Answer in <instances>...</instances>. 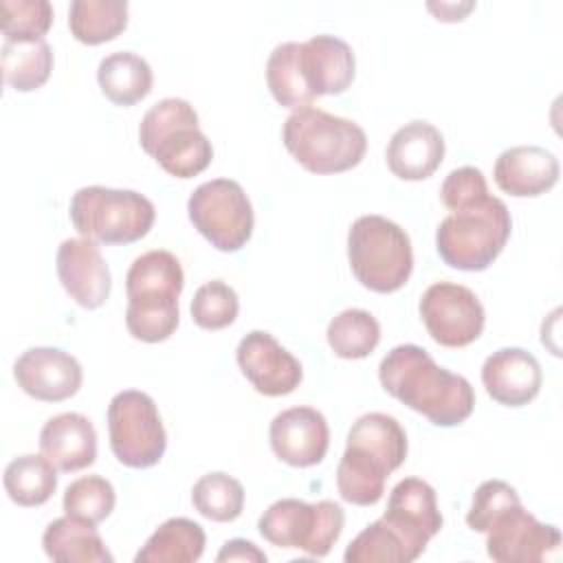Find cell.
I'll return each mask as SVG.
<instances>
[{
  "mask_svg": "<svg viewBox=\"0 0 563 563\" xmlns=\"http://www.w3.org/2000/svg\"><path fill=\"white\" fill-rule=\"evenodd\" d=\"M205 530L187 517L161 523L145 545L136 552V563H194L205 552Z\"/></svg>",
  "mask_w": 563,
  "mask_h": 563,
  "instance_id": "cell-26",
  "label": "cell"
},
{
  "mask_svg": "<svg viewBox=\"0 0 563 563\" xmlns=\"http://www.w3.org/2000/svg\"><path fill=\"white\" fill-rule=\"evenodd\" d=\"M18 387L42 402H59L75 396L84 372L75 356L57 347H29L13 365Z\"/></svg>",
  "mask_w": 563,
  "mask_h": 563,
  "instance_id": "cell-15",
  "label": "cell"
},
{
  "mask_svg": "<svg viewBox=\"0 0 563 563\" xmlns=\"http://www.w3.org/2000/svg\"><path fill=\"white\" fill-rule=\"evenodd\" d=\"M218 563L222 561H251V563H266V554L246 539H231L222 545V550L216 556Z\"/></svg>",
  "mask_w": 563,
  "mask_h": 563,
  "instance_id": "cell-38",
  "label": "cell"
},
{
  "mask_svg": "<svg viewBox=\"0 0 563 563\" xmlns=\"http://www.w3.org/2000/svg\"><path fill=\"white\" fill-rule=\"evenodd\" d=\"M42 548L51 561L57 563H112L114 556L108 552L101 534L92 523L75 517L53 519L44 534Z\"/></svg>",
  "mask_w": 563,
  "mask_h": 563,
  "instance_id": "cell-24",
  "label": "cell"
},
{
  "mask_svg": "<svg viewBox=\"0 0 563 563\" xmlns=\"http://www.w3.org/2000/svg\"><path fill=\"white\" fill-rule=\"evenodd\" d=\"M128 26L125 0H75L68 9V29L81 44L97 46L114 40Z\"/></svg>",
  "mask_w": 563,
  "mask_h": 563,
  "instance_id": "cell-28",
  "label": "cell"
},
{
  "mask_svg": "<svg viewBox=\"0 0 563 563\" xmlns=\"http://www.w3.org/2000/svg\"><path fill=\"white\" fill-rule=\"evenodd\" d=\"M97 81L101 92L114 106L128 108L150 95L154 75L150 64L141 55L130 51H117L99 62Z\"/></svg>",
  "mask_w": 563,
  "mask_h": 563,
  "instance_id": "cell-25",
  "label": "cell"
},
{
  "mask_svg": "<svg viewBox=\"0 0 563 563\" xmlns=\"http://www.w3.org/2000/svg\"><path fill=\"white\" fill-rule=\"evenodd\" d=\"M299 64L314 97L345 92L356 68L350 44L334 35H314L308 42H301Z\"/></svg>",
  "mask_w": 563,
  "mask_h": 563,
  "instance_id": "cell-22",
  "label": "cell"
},
{
  "mask_svg": "<svg viewBox=\"0 0 563 563\" xmlns=\"http://www.w3.org/2000/svg\"><path fill=\"white\" fill-rule=\"evenodd\" d=\"M486 552L499 563H537L556 554L561 532L552 523H541L517 497L501 504L482 526Z\"/></svg>",
  "mask_w": 563,
  "mask_h": 563,
  "instance_id": "cell-12",
  "label": "cell"
},
{
  "mask_svg": "<svg viewBox=\"0 0 563 563\" xmlns=\"http://www.w3.org/2000/svg\"><path fill=\"white\" fill-rule=\"evenodd\" d=\"M486 394L504 407H523L537 398L543 374L539 361L523 347H501L482 365Z\"/></svg>",
  "mask_w": 563,
  "mask_h": 563,
  "instance_id": "cell-18",
  "label": "cell"
},
{
  "mask_svg": "<svg viewBox=\"0 0 563 563\" xmlns=\"http://www.w3.org/2000/svg\"><path fill=\"white\" fill-rule=\"evenodd\" d=\"M0 64L7 86L20 92L37 90L46 84L53 70V48L46 40L37 42H4Z\"/></svg>",
  "mask_w": 563,
  "mask_h": 563,
  "instance_id": "cell-30",
  "label": "cell"
},
{
  "mask_svg": "<svg viewBox=\"0 0 563 563\" xmlns=\"http://www.w3.org/2000/svg\"><path fill=\"white\" fill-rule=\"evenodd\" d=\"M420 317L429 336L444 347H464L484 330V306L477 295L451 282L431 284L420 297Z\"/></svg>",
  "mask_w": 563,
  "mask_h": 563,
  "instance_id": "cell-13",
  "label": "cell"
},
{
  "mask_svg": "<svg viewBox=\"0 0 563 563\" xmlns=\"http://www.w3.org/2000/svg\"><path fill=\"white\" fill-rule=\"evenodd\" d=\"M512 220L504 200H484L449 213L435 231V249L444 264L457 271H486L504 251Z\"/></svg>",
  "mask_w": 563,
  "mask_h": 563,
  "instance_id": "cell-6",
  "label": "cell"
},
{
  "mask_svg": "<svg viewBox=\"0 0 563 563\" xmlns=\"http://www.w3.org/2000/svg\"><path fill=\"white\" fill-rule=\"evenodd\" d=\"M420 554V548L380 517L350 541L343 559L345 563H411Z\"/></svg>",
  "mask_w": 563,
  "mask_h": 563,
  "instance_id": "cell-27",
  "label": "cell"
},
{
  "mask_svg": "<svg viewBox=\"0 0 563 563\" xmlns=\"http://www.w3.org/2000/svg\"><path fill=\"white\" fill-rule=\"evenodd\" d=\"M292 158L312 174H341L356 167L367 150L363 128L321 108L295 110L282 130Z\"/></svg>",
  "mask_w": 563,
  "mask_h": 563,
  "instance_id": "cell-4",
  "label": "cell"
},
{
  "mask_svg": "<svg viewBox=\"0 0 563 563\" xmlns=\"http://www.w3.org/2000/svg\"><path fill=\"white\" fill-rule=\"evenodd\" d=\"M68 213L77 233L97 244H132L150 233L156 218L152 200L143 194L101 185L77 189Z\"/></svg>",
  "mask_w": 563,
  "mask_h": 563,
  "instance_id": "cell-8",
  "label": "cell"
},
{
  "mask_svg": "<svg viewBox=\"0 0 563 563\" xmlns=\"http://www.w3.org/2000/svg\"><path fill=\"white\" fill-rule=\"evenodd\" d=\"M299 42H284L273 48L266 62V84L273 99L284 108H306L312 103L314 95L310 92L301 64H299Z\"/></svg>",
  "mask_w": 563,
  "mask_h": 563,
  "instance_id": "cell-31",
  "label": "cell"
},
{
  "mask_svg": "<svg viewBox=\"0 0 563 563\" xmlns=\"http://www.w3.org/2000/svg\"><path fill=\"white\" fill-rule=\"evenodd\" d=\"M347 260L354 277L374 292L400 290L413 271L411 240L383 216H361L347 231Z\"/></svg>",
  "mask_w": 563,
  "mask_h": 563,
  "instance_id": "cell-7",
  "label": "cell"
},
{
  "mask_svg": "<svg viewBox=\"0 0 563 563\" xmlns=\"http://www.w3.org/2000/svg\"><path fill=\"white\" fill-rule=\"evenodd\" d=\"M559 161L541 145H515L504 150L493 167L497 187L515 198H534L559 180Z\"/></svg>",
  "mask_w": 563,
  "mask_h": 563,
  "instance_id": "cell-20",
  "label": "cell"
},
{
  "mask_svg": "<svg viewBox=\"0 0 563 563\" xmlns=\"http://www.w3.org/2000/svg\"><path fill=\"white\" fill-rule=\"evenodd\" d=\"M383 389L422 413L435 427L462 424L475 407V391L462 374L440 367L433 356L413 343L391 347L380 365Z\"/></svg>",
  "mask_w": 563,
  "mask_h": 563,
  "instance_id": "cell-1",
  "label": "cell"
},
{
  "mask_svg": "<svg viewBox=\"0 0 563 563\" xmlns=\"http://www.w3.org/2000/svg\"><path fill=\"white\" fill-rule=\"evenodd\" d=\"M187 213L196 231L218 251H240L253 233V207L242 185L216 178L198 185L187 200Z\"/></svg>",
  "mask_w": 563,
  "mask_h": 563,
  "instance_id": "cell-11",
  "label": "cell"
},
{
  "mask_svg": "<svg viewBox=\"0 0 563 563\" xmlns=\"http://www.w3.org/2000/svg\"><path fill=\"white\" fill-rule=\"evenodd\" d=\"M139 141L169 176L194 178L213 158L211 141L198 125L194 106L178 97L154 103L141 119Z\"/></svg>",
  "mask_w": 563,
  "mask_h": 563,
  "instance_id": "cell-5",
  "label": "cell"
},
{
  "mask_svg": "<svg viewBox=\"0 0 563 563\" xmlns=\"http://www.w3.org/2000/svg\"><path fill=\"white\" fill-rule=\"evenodd\" d=\"M108 433L114 457L130 468H150L167 449V433L152 396L125 389L108 405Z\"/></svg>",
  "mask_w": 563,
  "mask_h": 563,
  "instance_id": "cell-10",
  "label": "cell"
},
{
  "mask_svg": "<svg viewBox=\"0 0 563 563\" xmlns=\"http://www.w3.org/2000/svg\"><path fill=\"white\" fill-rule=\"evenodd\" d=\"M191 504L202 517L211 521H235L244 508V486L235 477L222 471H213L194 484Z\"/></svg>",
  "mask_w": 563,
  "mask_h": 563,
  "instance_id": "cell-33",
  "label": "cell"
},
{
  "mask_svg": "<svg viewBox=\"0 0 563 563\" xmlns=\"http://www.w3.org/2000/svg\"><path fill=\"white\" fill-rule=\"evenodd\" d=\"M486 196H488L486 178H484L482 169L471 167V165L453 169L440 187V200L451 211L475 205V202L484 200Z\"/></svg>",
  "mask_w": 563,
  "mask_h": 563,
  "instance_id": "cell-37",
  "label": "cell"
},
{
  "mask_svg": "<svg viewBox=\"0 0 563 563\" xmlns=\"http://www.w3.org/2000/svg\"><path fill=\"white\" fill-rule=\"evenodd\" d=\"M345 526V512L339 504L321 499L314 504L301 499H279L271 504L257 521L260 534L275 548H297L310 556H325Z\"/></svg>",
  "mask_w": 563,
  "mask_h": 563,
  "instance_id": "cell-9",
  "label": "cell"
},
{
  "mask_svg": "<svg viewBox=\"0 0 563 563\" xmlns=\"http://www.w3.org/2000/svg\"><path fill=\"white\" fill-rule=\"evenodd\" d=\"M407 457V433L394 416L372 411L361 416L345 442L336 466L341 499L354 506H374L385 493L387 473Z\"/></svg>",
  "mask_w": 563,
  "mask_h": 563,
  "instance_id": "cell-2",
  "label": "cell"
},
{
  "mask_svg": "<svg viewBox=\"0 0 563 563\" xmlns=\"http://www.w3.org/2000/svg\"><path fill=\"white\" fill-rule=\"evenodd\" d=\"M55 268L64 290L75 303L88 310L106 303L112 279L97 242L86 238L64 240L57 249Z\"/></svg>",
  "mask_w": 563,
  "mask_h": 563,
  "instance_id": "cell-16",
  "label": "cell"
},
{
  "mask_svg": "<svg viewBox=\"0 0 563 563\" xmlns=\"http://www.w3.org/2000/svg\"><path fill=\"white\" fill-rule=\"evenodd\" d=\"M55 488L57 473L46 455H18L4 468V490L18 506H42L53 497Z\"/></svg>",
  "mask_w": 563,
  "mask_h": 563,
  "instance_id": "cell-29",
  "label": "cell"
},
{
  "mask_svg": "<svg viewBox=\"0 0 563 563\" xmlns=\"http://www.w3.org/2000/svg\"><path fill=\"white\" fill-rule=\"evenodd\" d=\"M185 275L178 257L156 249L139 255L125 275V325L143 343L167 341L178 328V295Z\"/></svg>",
  "mask_w": 563,
  "mask_h": 563,
  "instance_id": "cell-3",
  "label": "cell"
},
{
  "mask_svg": "<svg viewBox=\"0 0 563 563\" xmlns=\"http://www.w3.org/2000/svg\"><path fill=\"white\" fill-rule=\"evenodd\" d=\"M273 453L288 466L319 464L330 446L328 420L312 407H290L277 413L268 429Z\"/></svg>",
  "mask_w": 563,
  "mask_h": 563,
  "instance_id": "cell-17",
  "label": "cell"
},
{
  "mask_svg": "<svg viewBox=\"0 0 563 563\" xmlns=\"http://www.w3.org/2000/svg\"><path fill=\"white\" fill-rule=\"evenodd\" d=\"M328 345L339 358L356 361L369 356L380 341V325L363 308H347L328 323Z\"/></svg>",
  "mask_w": 563,
  "mask_h": 563,
  "instance_id": "cell-32",
  "label": "cell"
},
{
  "mask_svg": "<svg viewBox=\"0 0 563 563\" xmlns=\"http://www.w3.org/2000/svg\"><path fill=\"white\" fill-rule=\"evenodd\" d=\"M387 167L402 180L429 178L444 158V139L429 121H409L387 145Z\"/></svg>",
  "mask_w": 563,
  "mask_h": 563,
  "instance_id": "cell-23",
  "label": "cell"
},
{
  "mask_svg": "<svg viewBox=\"0 0 563 563\" xmlns=\"http://www.w3.org/2000/svg\"><path fill=\"white\" fill-rule=\"evenodd\" d=\"M40 451L57 471L88 468L97 460V431L81 413H57L40 431Z\"/></svg>",
  "mask_w": 563,
  "mask_h": 563,
  "instance_id": "cell-21",
  "label": "cell"
},
{
  "mask_svg": "<svg viewBox=\"0 0 563 563\" xmlns=\"http://www.w3.org/2000/svg\"><path fill=\"white\" fill-rule=\"evenodd\" d=\"M240 301L235 290L222 279L202 284L191 299V319L205 330H222L235 321Z\"/></svg>",
  "mask_w": 563,
  "mask_h": 563,
  "instance_id": "cell-36",
  "label": "cell"
},
{
  "mask_svg": "<svg viewBox=\"0 0 563 563\" xmlns=\"http://www.w3.org/2000/svg\"><path fill=\"white\" fill-rule=\"evenodd\" d=\"M117 504L114 486L101 475H84L66 486L62 506L68 517L88 521L92 526L101 523Z\"/></svg>",
  "mask_w": 563,
  "mask_h": 563,
  "instance_id": "cell-34",
  "label": "cell"
},
{
  "mask_svg": "<svg viewBox=\"0 0 563 563\" xmlns=\"http://www.w3.org/2000/svg\"><path fill=\"white\" fill-rule=\"evenodd\" d=\"M383 519L424 552L429 539L442 528V515L438 510L433 486L418 477L400 479L389 493Z\"/></svg>",
  "mask_w": 563,
  "mask_h": 563,
  "instance_id": "cell-19",
  "label": "cell"
},
{
  "mask_svg": "<svg viewBox=\"0 0 563 563\" xmlns=\"http://www.w3.org/2000/svg\"><path fill=\"white\" fill-rule=\"evenodd\" d=\"M235 358L253 389L271 398L295 391L303 378L301 363L264 330H253L242 336Z\"/></svg>",
  "mask_w": 563,
  "mask_h": 563,
  "instance_id": "cell-14",
  "label": "cell"
},
{
  "mask_svg": "<svg viewBox=\"0 0 563 563\" xmlns=\"http://www.w3.org/2000/svg\"><path fill=\"white\" fill-rule=\"evenodd\" d=\"M0 15L4 42L44 40L53 24V7L48 0H2Z\"/></svg>",
  "mask_w": 563,
  "mask_h": 563,
  "instance_id": "cell-35",
  "label": "cell"
}]
</instances>
